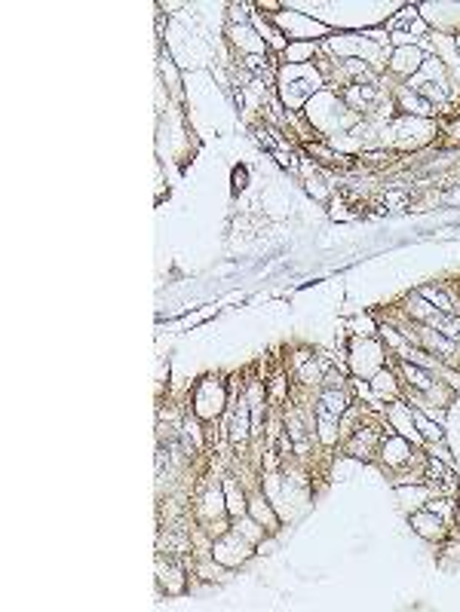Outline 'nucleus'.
<instances>
[{
  "label": "nucleus",
  "instance_id": "9b49d317",
  "mask_svg": "<svg viewBox=\"0 0 460 612\" xmlns=\"http://www.w3.org/2000/svg\"><path fill=\"white\" fill-rule=\"evenodd\" d=\"M411 416H414V423L420 425V432H424L427 438H433V441H442V429H439V425L427 423V420H424V416H420V414H411Z\"/></svg>",
  "mask_w": 460,
  "mask_h": 612
},
{
  "label": "nucleus",
  "instance_id": "0eeeda50",
  "mask_svg": "<svg viewBox=\"0 0 460 612\" xmlns=\"http://www.w3.org/2000/svg\"><path fill=\"white\" fill-rule=\"evenodd\" d=\"M420 68V52L417 49H399L393 56V71L399 74H411Z\"/></svg>",
  "mask_w": 460,
  "mask_h": 612
},
{
  "label": "nucleus",
  "instance_id": "9d476101",
  "mask_svg": "<svg viewBox=\"0 0 460 612\" xmlns=\"http://www.w3.org/2000/svg\"><path fill=\"white\" fill-rule=\"evenodd\" d=\"M249 511H252V517H255L258 524H267V526H270V530L276 526V517H273V511L267 508V505H264V502H261V499H252Z\"/></svg>",
  "mask_w": 460,
  "mask_h": 612
},
{
  "label": "nucleus",
  "instance_id": "7ed1b4c3",
  "mask_svg": "<svg viewBox=\"0 0 460 612\" xmlns=\"http://www.w3.org/2000/svg\"><path fill=\"white\" fill-rule=\"evenodd\" d=\"M381 438L383 435L378 432V425H359V429H353L347 447L353 456H371L381 447Z\"/></svg>",
  "mask_w": 460,
  "mask_h": 612
},
{
  "label": "nucleus",
  "instance_id": "423d86ee",
  "mask_svg": "<svg viewBox=\"0 0 460 612\" xmlns=\"http://www.w3.org/2000/svg\"><path fill=\"white\" fill-rule=\"evenodd\" d=\"M249 414H252V407H249V401H240V414L233 416V444H245V438H249Z\"/></svg>",
  "mask_w": 460,
  "mask_h": 612
},
{
  "label": "nucleus",
  "instance_id": "39448f33",
  "mask_svg": "<svg viewBox=\"0 0 460 612\" xmlns=\"http://www.w3.org/2000/svg\"><path fill=\"white\" fill-rule=\"evenodd\" d=\"M402 370H405V377H408V383L414 386V389H420V392H433V389H436V379H433V374H429V370L414 368V365H408V361L402 365Z\"/></svg>",
  "mask_w": 460,
  "mask_h": 612
},
{
  "label": "nucleus",
  "instance_id": "f03ea898",
  "mask_svg": "<svg viewBox=\"0 0 460 612\" xmlns=\"http://www.w3.org/2000/svg\"><path fill=\"white\" fill-rule=\"evenodd\" d=\"M411 526L424 539H445V521L436 515V508H417L411 515Z\"/></svg>",
  "mask_w": 460,
  "mask_h": 612
},
{
  "label": "nucleus",
  "instance_id": "f257e3e1",
  "mask_svg": "<svg viewBox=\"0 0 460 612\" xmlns=\"http://www.w3.org/2000/svg\"><path fill=\"white\" fill-rule=\"evenodd\" d=\"M221 407H224V386L218 383V379H203V383L197 386L194 392V410L197 416H203V420H215V416L221 414Z\"/></svg>",
  "mask_w": 460,
  "mask_h": 612
},
{
  "label": "nucleus",
  "instance_id": "20e7f679",
  "mask_svg": "<svg viewBox=\"0 0 460 612\" xmlns=\"http://www.w3.org/2000/svg\"><path fill=\"white\" fill-rule=\"evenodd\" d=\"M381 453L390 466H402L411 460V444L405 441V435H387L381 438Z\"/></svg>",
  "mask_w": 460,
  "mask_h": 612
},
{
  "label": "nucleus",
  "instance_id": "1a4fd4ad",
  "mask_svg": "<svg viewBox=\"0 0 460 612\" xmlns=\"http://www.w3.org/2000/svg\"><path fill=\"white\" fill-rule=\"evenodd\" d=\"M224 490H227V508H230V515H240V511H245V496H243V490L236 493V481H233V478H227V481H224Z\"/></svg>",
  "mask_w": 460,
  "mask_h": 612
},
{
  "label": "nucleus",
  "instance_id": "6e6552de",
  "mask_svg": "<svg viewBox=\"0 0 460 612\" xmlns=\"http://www.w3.org/2000/svg\"><path fill=\"white\" fill-rule=\"evenodd\" d=\"M417 294L427 300V304H436V309H442V313H454V304H451V297H448V294H442L439 288H420Z\"/></svg>",
  "mask_w": 460,
  "mask_h": 612
}]
</instances>
